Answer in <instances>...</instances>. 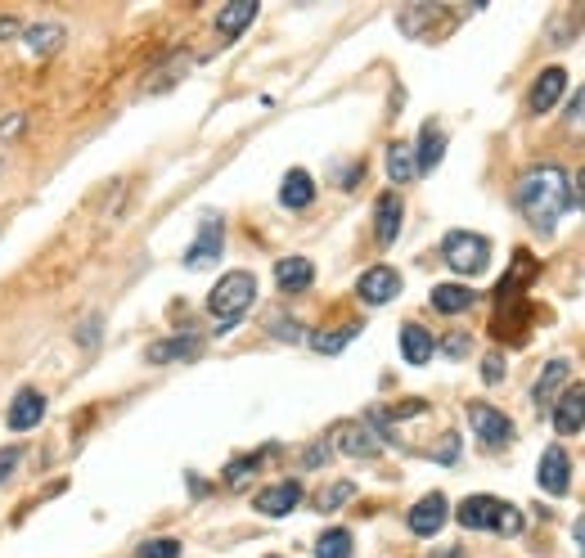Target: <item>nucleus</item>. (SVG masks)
I'll use <instances>...</instances> for the list:
<instances>
[{"label": "nucleus", "instance_id": "obj_9", "mask_svg": "<svg viewBox=\"0 0 585 558\" xmlns=\"http://www.w3.org/2000/svg\"><path fill=\"white\" fill-rule=\"evenodd\" d=\"M536 477H540V491L567 495V482H572V459H567V450L563 446H549L545 455H540Z\"/></svg>", "mask_w": 585, "mask_h": 558}, {"label": "nucleus", "instance_id": "obj_22", "mask_svg": "<svg viewBox=\"0 0 585 558\" xmlns=\"http://www.w3.org/2000/svg\"><path fill=\"white\" fill-rule=\"evenodd\" d=\"M432 333L428 329H419V324H405L401 329V356L410 360V365H428L432 360Z\"/></svg>", "mask_w": 585, "mask_h": 558}, {"label": "nucleus", "instance_id": "obj_3", "mask_svg": "<svg viewBox=\"0 0 585 558\" xmlns=\"http://www.w3.org/2000/svg\"><path fill=\"white\" fill-rule=\"evenodd\" d=\"M441 257H446V266L459 270V275H482L486 261H491V243L473 230H450L446 239H441Z\"/></svg>", "mask_w": 585, "mask_h": 558}, {"label": "nucleus", "instance_id": "obj_33", "mask_svg": "<svg viewBox=\"0 0 585 558\" xmlns=\"http://www.w3.org/2000/svg\"><path fill=\"white\" fill-rule=\"evenodd\" d=\"M482 378H486V383H500V378H504V356H486Z\"/></svg>", "mask_w": 585, "mask_h": 558}, {"label": "nucleus", "instance_id": "obj_25", "mask_svg": "<svg viewBox=\"0 0 585 558\" xmlns=\"http://www.w3.org/2000/svg\"><path fill=\"white\" fill-rule=\"evenodd\" d=\"M351 531L347 527H329L320 540H315V558H351Z\"/></svg>", "mask_w": 585, "mask_h": 558}, {"label": "nucleus", "instance_id": "obj_35", "mask_svg": "<svg viewBox=\"0 0 585 558\" xmlns=\"http://www.w3.org/2000/svg\"><path fill=\"white\" fill-rule=\"evenodd\" d=\"M77 342H81V347H95V342H99V320H86V324H81Z\"/></svg>", "mask_w": 585, "mask_h": 558}, {"label": "nucleus", "instance_id": "obj_29", "mask_svg": "<svg viewBox=\"0 0 585 558\" xmlns=\"http://www.w3.org/2000/svg\"><path fill=\"white\" fill-rule=\"evenodd\" d=\"M567 131H572V135H581V140H585V86L576 90V95H572V104H567Z\"/></svg>", "mask_w": 585, "mask_h": 558}, {"label": "nucleus", "instance_id": "obj_21", "mask_svg": "<svg viewBox=\"0 0 585 558\" xmlns=\"http://www.w3.org/2000/svg\"><path fill=\"white\" fill-rule=\"evenodd\" d=\"M473 302H477V293L468 284H437L432 288V306H437L441 315H459V311H468Z\"/></svg>", "mask_w": 585, "mask_h": 558}, {"label": "nucleus", "instance_id": "obj_5", "mask_svg": "<svg viewBox=\"0 0 585 558\" xmlns=\"http://www.w3.org/2000/svg\"><path fill=\"white\" fill-rule=\"evenodd\" d=\"M356 293H360L365 306H387L396 293H401V275H396L392 266H369L365 275H360Z\"/></svg>", "mask_w": 585, "mask_h": 558}, {"label": "nucleus", "instance_id": "obj_23", "mask_svg": "<svg viewBox=\"0 0 585 558\" xmlns=\"http://www.w3.org/2000/svg\"><path fill=\"white\" fill-rule=\"evenodd\" d=\"M252 18H257V0H234V5H225L221 14H216V32H221V36H239Z\"/></svg>", "mask_w": 585, "mask_h": 558}, {"label": "nucleus", "instance_id": "obj_7", "mask_svg": "<svg viewBox=\"0 0 585 558\" xmlns=\"http://www.w3.org/2000/svg\"><path fill=\"white\" fill-rule=\"evenodd\" d=\"M221 243H225V230H221V221H216V216H207V221L198 225V239L189 243V252H185V266H189V270H203V266H212V261L221 257Z\"/></svg>", "mask_w": 585, "mask_h": 558}, {"label": "nucleus", "instance_id": "obj_28", "mask_svg": "<svg viewBox=\"0 0 585 558\" xmlns=\"http://www.w3.org/2000/svg\"><path fill=\"white\" fill-rule=\"evenodd\" d=\"M351 495H356V486H351V482H333V486H324V491L315 495V509H320V513H333L338 504H347Z\"/></svg>", "mask_w": 585, "mask_h": 558}, {"label": "nucleus", "instance_id": "obj_10", "mask_svg": "<svg viewBox=\"0 0 585 558\" xmlns=\"http://www.w3.org/2000/svg\"><path fill=\"white\" fill-rule=\"evenodd\" d=\"M567 369H572V365H567V360H563V356H554V360H549V365H545V369H540L536 387H531V401H536V405H540V410H549V405H554V401H558V396H563V392H567Z\"/></svg>", "mask_w": 585, "mask_h": 558}, {"label": "nucleus", "instance_id": "obj_24", "mask_svg": "<svg viewBox=\"0 0 585 558\" xmlns=\"http://www.w3.org/2000/svg\"><path fill=\"white\" fill-rule=\"evenodd\" d=\"M374 221H378V243H396V234H401V198L396 194L378 198Z\"/></svg>", "mask_w": 585, "mask_h": 558}, {"label": "nucleus", "instance_id": "obj_39", "mask_svg": "<svg viewBox=\"0 0 585 558\" xmlns=\"http://www.w3.org/2000/svg\"><path fill=\"white\" fill-rule=\"evenodd\" d=\"M576 198H581V207H585V171L576 176Z\"/></svg>", "mask_w": 585, "mask_h": 558}, {"label": "nucleus", "instance_id": "obj_38", "mask_svg": "<svg viewBox=\"0 0 585 558\" xmlns=\"http://www.w3.org/2000/svg\"><path fill=\"white\" fill-rule=\"evenodd\" d=\"M572 536H576V545L585 549V518H581V522H576V527H572Z\"/></svg>", "mask_w": 585, "mask_h": 558}, {"label": "nucleus", "instance_id": "obj_27", "mask_svg": "<svg viewBox=\"0 0 585 558\" xmlns=\"http://www.w3.org/2000/svg\"><path fill=\"white\" fill-rule=\"evenodd\" d=\"M351 338H356V324H342V329L311 333V347H315V351H324V356H333V351H342Z\"/></svg>", "mask_w": 585, "mask_h": 558}, {"label": "nucleus", "instance_id": "obj_34", "mask_svg": "<svg viewBox=\"0 0 585 558\" xmlns=\"http://www.w3.org/2000/svg\"><path fill=\"white\" fill-rule=\"evenodd\" d=\"M27 126V117L23 113H14V117H5V122H0V140H9V135H18Z\"/></svg>", "mask_w": 585, "mask_h": 558}, {"label": "nucleus", "instance_id": "obj_1", "mask_svg": "<svg viewBox=\"0 0 585 558\" xmlns=\"http://www.w3.org/2000/svg\"><path fill=\"white\" fill-rule=\"evenodd\" d=\"M576 207V185L567 180L563 167L540 162L518 180V212L527 216V225H536L540 234H554V225Z\"/></svg>", "mask_w": 585, "mask_h": 558}, {"label": "nucleus", "instance_id": "obj_2", "mask_svg": "<svg viewBox=\"0 0 585 558\" xmlns=\"http://www.w3.org/2000/svg\"><path fill=\"white\" fill-rule=\"evenodd\" d=\"M257 302V279L248 275V270H230V275L216 279V288L207 293V311L216 315V324H221V333L230 329V324L243 320V311Z\"/></svg>", "mask_w": 585, "mask_h": 558}, {"label": "nucleus", "instance_id": "obj_18", "mask_svg": "<svg viewBox=\"0 0 585 558\" xmlns=\"http://www.w3.org/2000/svg\"><path fill=\"white\" fill-rule=\"evenodd\" d=\"M311 198H315V180L306 176L302 167H293V171L284 176V185H279V203L293 207V212H302V207L311 203Z\"/></svg>", "mask_w": 585, "mask_h": 558}, {"label": "nucleus", "instance_id": "obj_37", "mask_svg": "<svg viewBox=\"0 0 585 558\" xmlns=\"http://www.w3.org/2000/svg\"><path fill=\"white\" fill-rule=\"evenodd\" d=\"M446 351H450V356H464V351H468V338H464V333H455V338H446Z\"/></svg>", "mask_w": 585, "mask_h": 558}, {"label": "nucleus", "instance_id": "obj_40", "mask_svg": "<svg viewBox=\"0 0 585 558\" xmlns=\"http://www.w3.org/2000/svg\"><path fill=\"white\" fill-rule=\"evenodd\" d=\"M432 558H464L459 549H441V554H432Z\"/></svg>", "mask_w": 585, "mask_h": 558}, {"label": "nucleus", "instance_id": "obj_15", "mask_svg": "<svg viewBox=\"0 0 585 558\" xmlns=\"http://www.w3.org/2000/svg\"><path fill=\"white\" fill-rule=\"evenodd\" d=\"M297 504H302V482H279V486H266V491L257 495V509L266 513V518H284Z\"/></svg>", "mask_w": 585, "mask_h": 558}, {"label": "nucleus", "instance_id": "obj_32", "mask_svg": "<svg viewBox=\"0 0 585 558\" xmlns=\"http://www.w3.org/2000/svg\"><path fill=\"white\" fill-rule=\"evenodd\" d=\"M18 459H23V455H18V446H5V450H0V482H5V477L18 468Z\"/></svg>", "mask_w": 585, "mask_h": 558}, {"label": "nucleus", "instance_id": "obj_4", "mask_svg": "<svg viewBox=\"0 0 585 558\" xmlns=\"http://www.w3.org/2000/svg\"><path fill=\"white\" fill-rule=\"evenodd\" d=\"M468 423H473V432L486 441V446H509V441H513V423H509V414L491 410V405H482V401L468 405Z\"/></svg>", "mask_w": 585, "mask_h": 558}, {"label": "nucleus", "instance_id": "obj_13", "mask_svg": "<svg viewBox=\"0 0 585 558\" xmlns=\"http://www.w3.org/2000/svg\"><path fill=\"white\" fill-rule=\"evenodd\" d=\"M554 428L563 432V437H572V432L585 428V383L567 387V392L558 396V405H554Z\"/></svg>", "mask_w": 585, "mask_h": 558}, {"label": "nucleus", "instance_id": "obj_6", "mask_svg": "<svg viewBox=\"0 0 585 558\" xmlns=\"http://www.w3.org/2000/svg\"><path fill=\"white\" fill-rule=\"evenodd\" d=\"M500 518H504V500H495V495H468L459 504V527L468 531H486V527L500 531Z\"/></svg>", "mask_w": 585, "mask_h": 558}, {"label": "nucleus", "instance_id": "obj_20", "mask_svg": "<svg viewBox=\"0 0 585 558\" xmlns=\"http://www.w3.org/2000/svg\"><path fill=\"white\" fill-rule=\"evenodd\" d=\"M387 176H392L396 185H410V180L419 176V162H414V144H405V140L387 144Z\"/></svg>", "mask_w": 585, "mask_h": 558}, {"label": "nucleus", "instance_id": "obj_14", "mask_svg": "<svg viewBox=\"0 0 585 558\" xmlns=\"http://www.w3.org/2000/svg\"><path fill=\"white\" fill-rule=\"evenodd\" d=\"M198 333H180V338H162V342H153L149 351H144V360L149 365H176V360H189V356H198Z\"/></svg>", "mask_w": 585, "mask_h": 558}, {"label": "nucleus", "instance_id": "obj_19", "mask_svg": "<svg viewBox=\"0 0 585 558\" xmlns=\"http://www.w3.org/2000/svg\"><path fill=\"white\" fill-rule=\"evenodd\" d=\"M441 153H446V135H441L437 122H428L419 131V144H414V162H419V171H432L441 162Z\"/></svg>", "mask_w": 585, "mask_h": 558}, {"label": "nucleus", "instance_id": "obj_17", "mask_svg": "<svg viewBox=\"0 0 585 558\" xmlns=\"http://www.w3.org/2000/svg\"><path fill=\"white\" fill-rule=\"evenodd\" d=\"M311 279H315V266L306 257H279L275 261V284L284 288V293H302Z\"/></svg>", "mask_w": 585, "mask_h": 558}, {"label": "nucleus", "instance_id": "obj_8", "mask_svg": "<svg viewBox=\"0 0 585 558\" xmlns=\"http://www.w3.org/2000/svg\"><path fill=\"white\" fill-rule=\"evenodd\" d=\"M446 513H450V504H446V495L441 491H432V495H423L419 504H414L410 509V531L414 536H437L441 527H446Z\"/></svg>", "mask_w": 585, "mask_h": 558}, {"label": "nucleus", "instance_id": "obj_16", "mask_svg": "<svg viewBox=\"0 0 585 558\" xmlns=\"http://www.w3.org/2000/svg\"><path fill=\"white\" fill-rule=\"evenodd\" d=\"M41 414H45V396L27 387V392L14 396V405H9L5 419H9V428H14V432H27V428H36V423H41Z\"/></svg>", "mask_w": 585, "mask_h": 558}, {"label": "nucleus", "instance_id": "obj_31", "mask_svg": "<svg viewBox=\"0 0 585 558\" xmlns=\"http://www.w3.org/2000/svg\"><path fill=\"white\" fill-rule=\"evenodd\" d=\"M176 554H180L176 540H149V545H140L135 558H176Z\"/></svg>", "mask_w": 585, "mask_h": 558}, {"label": "nucleus", "instance_id": "obj_11", "mask_svg": "<svg viewBox=\"0 0 585 558\" xmlns=\"http://www.w3.org/2000/svg\"><path fill=\"white\" fill-rule=\"evenodd\" d=\"M333 441H338L342 455H356V459H369V455H378V450H383V437H378L369 423H342Z\"/></svg>", "mask_w": 585, "mask_h": 558}, {"label": "nucleus", "instance_id": "obj_26", "mask_svg": "<svg viewBox=\"0 0 585 558\" xmlns=\"http://www.w3.org/2000/svg\"><path fill=\"white\" fill-rule=\"evenodd\" d=\"M59 41H63V27H59V23H36V27H27V50H32V54L59 50Z\"/></svg>", "mask_w": 585, "mask_h": 558}, {"label": "nucleus", "instance_id": "obj_36", "mask_svg": "<svg viewBox=\"0 0 585 558\" xmlns=\"http://www.w3.org/2000/svg\"><path fill=\"white\" fill-rule=\"evenodd\" d=\"M275 338L293 342V338H302V333H297V324H293V320H275Z\"/></svg>", "mask_w": 585, "mask_h": 558}, {"label": "nucleus", "instance_id": "obj_12", "mask_svg": "<svg viewBox=\"0 0 585 558\" xmlns=\"http://www.w3.org/2000/svg\"><path fill=\"white\" fill-rule=\"evenodd\" d=\"M563 90H567V72L563 68H545L536 81H531L527 108H531V113H549V108L563 99Z\"/></svg>", "mask_w": 585, "mask_h": 558}, {"label": "nucleus", "instance_id": "obj_30", "mask_svg": "<svg viewBox=\"0 0 585 558\" xmlns=\"http://www.w3.org/2000/svg\"><path fill=\"white\" fill-rule=\"evenodd\" d=\"M261 459H266V450H257V455H243V459H234V464H230V468H225V482H230V486H239V482H243V477H248V473H252V468H257V464H261Z\"/></svg>", "mask_w": 585, "mask_h": 558}]
</instances>
